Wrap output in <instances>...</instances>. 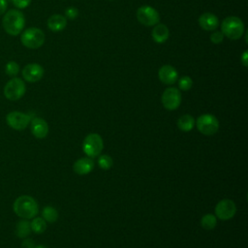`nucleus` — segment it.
Returning <instances> with one entry per match:
<instances>
[{
    "label": "nucleus",
    "instance_id": "f257e3e1",
    "mask_svg": "<svg viewBox=\"0 0 248 248\" xmlns=\"http://www.w3.org/2000/svg\"><path fill=\"white\" fill-rule=\"evenodd\" d=\"M2 26L11 36L19 35L25 26V17L18 9H11L3 16Z\"/></svg>",
    "mask_w": 248,
    "mask_h": 248
},
{
    "label": "nucleus",
    "instance_id": "f03ea898",
    "mask_svg": "<svg viewBox=\"0 0 248 248\" xmlns=\"http://www.w3.org/2000/svg\"><path fill=\"white\" fill-rule=\"evenodd\" d=\"M15 213L22 219H32L39 212V206L37 202L27 195L18 197L13 205Z\"/></svg>",
    "mask_w": 248,
    "mask_h": 248
},
{
    "label": "nucleus",
    "instance_id": "7ed1b4c3",
    "mask_svg": "<svg viewBox=\"0 0 248 248\" xmlns=\"http://www.w3.org/2000/svg\"><path fill=\"white\" fill-rule=\"evenodd\" d=\"M221 32L231 40H238L244 33L243 21L237 16H228L221 23Z\"/></svg>",
    "mask_w": 248,
    "mask_h": 248
},
{
    "label": "nucleus",
    "instance_id": "20e7f679",
    "mask_svg": "<svg viewBox=\"0 0 248 248\" xmlns=\"http://www.w3.org/2000/svg\"><path fill=\"white\" fill-rule=\"evenodd\" d=\"M45 38V33L40 28L29 27L21 32L20 42L27 48L37 49L44 45Z\"/></svg>",
    "mask_w": 248,
    "mask_h": 248
},
{
    "label": "nucleus",
    "instance_id": "39448f33",
    "mask_svg": "<svg viewBox=\"0 0 248 248\" xmlns=\"http://www.w3.org/2000/svg\"><path fill=\"white\" fill-rule=\"evenodd\" d=\"M104 148V141L102 137L97 133L87 135L82 143V150L89 158L98 157Z\"/></svg>",
    "mask_w": 248,
    "mask_h": 248
},
{
    "label": "nucleus",
    "instance_id": "423d86ee",
    "mask_svg": "<svg viewBox=\"0 0 248 248\" xmlns=\"http://www.w3.org/2000/svg\"><path fill=\"white\" fill-rule=\"evenodd\" d=\"M26 92V85L19 78H11L4 86V96L10 101L21 99Z\"/></svg>",
    "mask_w": 248,
    "mask_h": 248
},
{
    "label": "nucleus",
    "instance_id": "0eeeda50",
    "mask_svg": "<svg viewBox=\"0 0 248 248\" xmlns=\"http://www.w3.org/2000/svg\"><path fill=\"white\" fill-rule=\"evenodd\" d=\"M197 129L204 136H213L219 130V121L212 114H202L195 121Z\"/></svg>",
    "mask_w": 248,
    "mask_h": 248
},
{
    "label": "nucleus",
    "instance_id": "6e6552de",
    "mask_svg": "<svg viewBox=\"0 0 248 248\" xmlns=\"http://www.w3.org/2000/svg\"><path fill=\"white\" fill-rule=\"evenodd\" d=\"M137 18L144 26H154L160 21V15L153 7L143 5L137 10Z\"/></svg>",
    "mask_w": 248,
    "mask_h": 248
},
{
    "label": "nucleus",
    "instance_id": "1a4fd4ad",
    "mask_svg": "<svg viewBox=\"0 0 248 248\" xmlns=\"http://www.w3.org/2000/svg\"><path fill=\"white\" fill-rule=\"evenodd\" d=\"M31 115L17 110L11 111L6 116L7 124L16 131H22L27 128V126L31 122Z\"/></svg>",
    "mask_w": 248,
    "mask_h": 248
},
{
    "label": "nucleus",
    "instance_id": "9d476101",
    "mask_svg": "<svg viewBox=\"0 0 248 248\" xmlns=\"http://www.w3.org/2000/svg\"><path fill=\"white\" fill-rule=\"evenodd\" d=\"M216 218L227 221L232 219L236 213V205L233 201L230 199H224L220 201L214 209Z\"/></svg>",
    "mask_w": 248,
    "mask_h": 248
},
{
    "label": "nucleus",
    "instance_id": "9b49d317",
    "mask_svg": "<svg viewBox=\"0 0 248 248\" xmlns=\"http://www.w3.org/2000/svg\"><path fill=\"white\" fill-rule=\"evenodd\" d=\"M162 104L168 110L176 109L181 104V93L176 87H169L162 94Z\"/></svg>",
    "mask_w": 248,
    "mask_h": 248
},
{
    "label": "nucleus",
    "instance_id": "f8f14e48",
    "mask_svg": "<svg viewBox=\"0 0 248 248\" xmlns=\"http://www.w3.org/2000/svg\"><path fill=\"white\" fill-rule=\"evenodd\" d=\"M44 68L37 63H29L22 69V77L28 82H37L44 76Z\"/></svg>",
    "mask_w": 248,
    "mask_h": 248
},
{
    "label": "nucleus",
    "instance_id": "ddd939ff",
    "mask_svg": "<svg viewBox=\"0 0 248 248\" xmlns=\"http://www.w3.org/2000/svg\"><path fill=\"white\" fill-rule=\"evenodd\" d=\"M159 79L168 85L173 84L178 79V73L176 69L170 65H164L158 71Z\"/></svg>",
    "mask_w": 248,
    "mask_h": 248
},
{
    "label": "nucleus",
    "instance_id": "4468645a",
    "mask_svg": "<svg viewBox=\"0 0 248 248\" xmlns=\"http://www.w3.org/2000/svg\"><path fill=\"white\" fill-rule=\"evenodd\" d=\"M31 132L37 139H44L48 134V125L46 120L41 117L31 119Z\"/></svg>",
    "mask_w": 248,
    "mask_h": 248
},
{
    "label": "nucleus",
    "instance_id": "2eb2a0df",
    "mask_svg": "<svg viewBox=\"0 0 248 248\" xmlns=\"http://www.w3.org/2000/svg\"><path fill=\"white\" fill-rule=\"evenodd\" d=\"M199 25L205 31H214L219 25V19L212 13H204L199 17Z\"/></svg>",
    "mask_w": 248,
    "mask_h": 248
},
{
    "label": "nucleus",
    "instance_id": "dca6fc26",
    "mask_svg": "<svg viewBox=\"0 0 248 248\" xmlns=\"http://www.w3.org/2000/svg\"><path fill=\"white\" fill-rule=\"evenodd\" d=\"M93 169H94V162L92 158H89V157H83L77 160L73 166L74 171L79 175L88 174L89 172L92 171Z\"/></svg>",
    "mask_w": 248,
    "mask_h": 248
},
{
    "label": "nucleus",
    "instance_id": "f3484780",
    "mask_svg": "<svg viewBox=\"0 0 248 248\" xmlns=\"http://www.w3.org/2000/svg\"><path fill=\"white\" fill-rule=\"evenodd\" d=\"M66 25H67L66 17L59 14L52 15L47 19V27L52 32H60L66 27Z\"/></svg>",
    "mask_w": 248,
    "mask_h": 248
},
{
    "label": "nucleus",
    "instance_id": "a211bd4d",
    "mask_svg": "<svg viewBox=\"0 0 248 248\" xmlns=\"http://www.w3.org/2000/svg\"><path fill=\"white\" fill-rule=\"evenodd\" d=\"M151 35H152V39L154 42H156L158 44H163L169 39L170 31H169V28L165 24L157 23L156 25H154Z\"/></svg>",
    "mask_w": 248,
    "mask_h": 248
},
{
    "label": "nucleus",
    "instance_id": "6ab92c4d",
    "mask_svg": "<svg viewBox=\"0 0 248 248\" xmlns=\"http://www.w3.org/2000/svg\"><path fill=\"white\" fill-rule=\"evenodd\" d=\"M195 125V119L190 114H183L177 120V127L183 132H190Z\"/></svg>",
    "mask_w": 248,
    "mask_h": 248
},
{
    "label": "nucleus",
    "instance_id": "aec40b11",
    "mask_svg": "<svg viewBox=\"0 0 248 248\" xmlns=\"http://www.w3.org/2000/svg\"><path fill=\"white\" fill-rule=\"evenodd\" d=\"M31 232V225L27 219H22L17 222L16 227V234L19 238H26Z\"/></svg>",
    "mask_w": 248,
    "mask_h": 248
},
{
    "label": "nucleus",
    "instance_id": "412c9836",
    "mask_svg": "<svg viewBox=\"0 0 248 248\" xmlns=\"http://www.w3.org/2000/svg\"><path fill=\"white\" fill-rule=\"evenodd\" d=\"M42 218L46 222L54 223L58 219V211L54 207L50 205H46L42 210Z\"/></svg>",
    "mask_w": 248,
    "mask_h": 248
},
{
    "label": "nucleus",
    "instance_id": "4be33fe9",
    "mask_svg": "<svg viewBox=\"0 0 248 248\" xmlns=\"http://www.w3.org/2000/svg\"><path fill=\"white\" fill-rule=\"evenodd\" d=\"M30 225L31 231L35 233H43L46 230V222L42 217H34Z\"/></svg>",
    "mask_w": 248,
    "mask_h": 248
},
{
    "label": "nucleus",
    "instance_id": "5701e85b",
    "mask_svg": "<svg viewBox=\"0 0 248 248\" xmlns=\"http://www.w3.org/2000/svg\"><path fill=\"white\" fill-rule=\"evenodd\" d=\"M201 225L204 230H213L217 225V218L213 214H205L201 219Z\"/></svg>",
    "mask_w": 248,
    "mask_h": 248
},
{
    "label": "nucleus",
    "instance_id": "b1692460",
    "mask_svg": "<svg viewBox=\"0 0 248 248\" xmlns=\"http://www.w3.org/2000/svg\"><path fill=\"white\" fill-rule=\"evenodd\" d=\"M5 73L9 77H16L19 73V65L16 61H8L5 65Z\"/></svg>",
    "mask_w": 248,
    "mask_h": 248
},
{
    "label": "nucleus",
    "instance_id": "393cba45",
    "mask_svg": "<svg viewBox=\"0 0 248 248\" xmlns=\"http://www.w3.org/2000/svg\"><path fill=\"white\" fill-rule=\"evenodd\" d=\"M98 165L103 170H109L113 165L112 158L107 154L101 155L99 156V159H98Z\"/></svg>",
    "mask_w": 248,
    "mask_h": 248
},
{
    "label": "nucleus",
    "instance_id": "a878e982",
    "mask_svg": "<svg viewBox=\"0 0 248 248\" xmlns=\"http://www.w3.org/2000/svg\"><path fill=\"white\" fill-rule=\"evenodd\" d=\"M193 85V80L188 76H183L178 79V88L183 91H188Z\"/></svg>",
    "mask_w": 248,
    "mask_h": 248
},
{
    "label": "nucleus",
    "instance_id": "bb28decb",
    "mask_svg": "<svg viewBox=\"0 0 248 248\" xmlns=\"http://www.w3.org/2000/svg\"><path fill=\"white\" fill-rule=\"evenodd\" d=\"M224 39V34L221 31H214L213 33H211L210 35V41L213 44H220L223 42Z\"/></svg>",
    "mask_w": 248,
    "mask_h": 248
},
{
    "label": "nucleus",
    "instance_id": "cd10ccee",
    "mask_svg": "<svg viewBox=\"0 0 248 248\" xmlns=\"http://www.w3.org/2000/svg\"><path fill=\"white\" fill-rule=\"evenodd\" d=\"M31 1L32 0H12L14 6L16 8H17L18 10H22V9L27 8L30 5Z\"/></svg>",
    "mask_w": 248,
    "mask_h": 248
},
{
    "label": "nucleus",
    "instance_id": "c85d7f7f",
    "mask_svg": "<svg viewBox=\"0 0 248 248\" xmlns=\"http://www.w3.org/2000/svg\"><path fill=\"white\" fill-rule=\"evenodd\" d=\"M65 16L70 19H74L78 16V11L75 7H69L65 11Z\"/></svg>",
    "mask_w": 248,
    "mask_h": 248
},
{
    "label": "nucleus",
    "instance_id": "c756f323",
    "mask_svg": "<svg viewBox=\"0 0 248 248\" xmlns=\"http://www.w3.org/2000/svg\"><path fill=\"white\" fill-rule=\"evenodd\" d=\"M21 247L22 248H34L35 243L31 238H25L21 243Z\"/></svg>",
    "mask_w": 248,
    "mask_h": 248
},
{
    "label": "nucleus",
    "instance_id": "7c9ffc66",
    "mask_svg": "<svg viewBox=\"0 0 248 248\" xmlns=\"http://www.w3.org/2000/svg\"><path fill=\"white\" fill-rule=\"evenodd\" d=\"M8 8L7 0H0V15H3Z\"/></svg>",
    "mask_w": 248,
    "mask_h": 248
},
{
    "label": "nucleus",
    "instance_id": "2f4dec72",
    "mask_svg": "<svg viewBox=\"0 0 248 248\" xmlns=\"http://www.w3.org/2000/svg\"><path fill=\"white\" fill-rule=\"evenodd\" d=\"M247 53H248V51H247V50H245V51L242 53L241 57H240L241 63H242L245 67H247V65H248V63H247Z\"/></svg>",
    "mask_w": 248,
    "mask_h": 248
},
{
    "label": "nucleus",
    "instance_id": "473e14b6",
    "mask_svg": "<svg viewBox=\"0 0 248 248\" xmlns=\"http://www.w3.org/2000/svg\"><path fill=\"white\" fill-rule=\"evenodd\" d=\"M34 248H46V247L44 246V245H37V246H35Z\"/></svg>",
    "mask_w": 248,
    "mask_h": 248
}]
</instances>
